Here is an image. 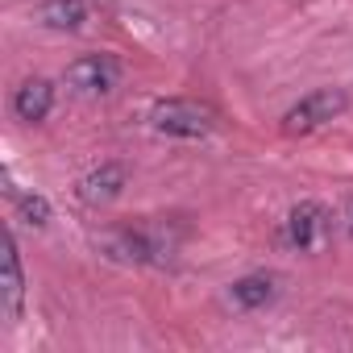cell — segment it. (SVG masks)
Returning a JSON list of instances; mask_svg holds the SVG:
<instances>
[{
  "label": "cell",
  "instance_id": "obj_1",
  "mask_svg": "<svg viewBox=\"0 0 353 353\" xmlns=\"http://www.w3.org/2000/svg\"><path fill=\"white\" fill-rule=\"evenodd\" d=\"M104 250L121 262H170L179 250V233L170 225H137V229H117L104 237Z\"/></svg>",
  "mask_w": 353,
  "mask_h": 353
},
{
  "label": "cell",
  "instance_id": "obj_2",
  "mask_svg": "<svg viewBox=\"0 0 353 353\" xmlns=\"http://www.w3.org/2000/svg\"><path fill=\"white\" fill-rule=\"evenodd\" d=\"M345 108H349V96H345L341 88L307 92L299 104H291V108L283 112V133H287V137H307V133L324 129L328 121H336Z\"/></svg>",
  "mask_w": 353,
  "mask_h": 353
},
{
  "label": "cell",
  "instance_id": "obj_3",
  "mask_svg": "<svg viewBox=\"0 0 353 353\" xmlns=\"http://www.w3.org/2000/svg\"><path fill=\"white\" fill-rule=\"evenodd\" d=\"M150 125L166 137H208L216 129V112L208 104H196V100H158L154 112H150Z\"/></svg>",
  "mask_w": 353,
  "mask_h": 353
},
{
  "label": "cell",
  "instance_id": "obj_4",
  "mask_svg": "<svg viewBox=\"0 0 353 353\" xmlns=\"http://www.w3.org/2000/svg\"><path fill=\"white\" fill-rule=\"evenodd\" d=\"M121 79V63L112 54H83L63 71V83L75 96H108Z\"/></svg>",
  "mask_w": 353,
  "mask_h": 353
},
{
  "label": "cell",
  "instance_id": "obj_5",
  "mask_svg": "<svg viewBox=\"0 0 353 353\" xmlns=\"http://www.w3.org/2000/svg\"><path fill=\"white\" fill-rule=\"evenodd\" d=\"M328 229H332V216H328V208L316 204V200H303V204H295V208L287 212V241H291L295 250H316V245L328 237Z\"/></svg>",
  "mask_w": 353,
  "mask_h": 353
},
{
  "label": "cell",
  "instance_id": "obj_6",
  "mask_svg": "<svg viewBox=\"0 0 353 353\" xmlns=\"http://www.w3.org/2000/svg\"><path fill=\"white\" fill-rule=\"evenodd\" d=\"M0 299H5V320H21L26 307V270H21V254L13 233H5V254H0Z\"/></svg>",
  "mask_w": 353,
  "mask_h": 353
},
{
  "label": "cell",
  "instance_id": "obj_7",
  "mask_svg": "<svg viewBox=\"0 0 353 353\" xmlns=\"http://www.w3.org/2000/svg\"><path fill=\"white\" fill-rule=\"evenodd\" d=\"M125 183H129V170L121 162H100L96 170H88L79 179V200L88 208H104L125 192Z\"/></svg>",
  "mask_w": 353,
  "mask_h": 353
},
{
  "label": "cell",
  "instance_id": "obj_8",
  "mask_svg": "<svg viewBox=\"0 0 353 353\" xmlns=\"http://www.w3.org/2000/svg\"><path fill=\"white\" fill-rule=\"evenodd\" d=\"M50 108H54V88H50V79H42V75L26 79V83L17 88V96H13V112H17L26 125L46 121Z\"/></svg>",
  "mask_w": 353,
  "mask_h": 353
},
{
  "label": "cell",
  "instance_id": "obj_9",
  "mask_svg": "<svg viewBox=\"0 0 353 353\" xmlns=\"http://www.w3.org/2000/svg\"><path fill=\"white\" fill-rule=\"evenodd\" d=\"M38 21L50 26V30H79L88 21V0H46L38 9Z\"/></svg>",
  "mask_w": 353,
  "mask_h": 353
},
{
  "label": "cell",
  "instance_id": "obj_10",
  "mask_svg": "<svg viewBox=\"0 0 353 353\" xmlns=\"http://www.w3.org/2000/svg\"><path fill=\"white\" fill-rule=\"evenodd\" d=\"M233 303L237 307H245V312H254V307H266L270 299H274V279L270 274H245V279H237L233 283Z\"/></svg>",
  "mask_w": 353,
  "mask_h": 353
},
{
  "label": "cell",
  "instance_id": "obj_11",
  "mask_svg": "<svg viewBox=\"0 0 353 353\" xmlns=\"http://www.w3.org/2000/svg\"><path fill=\"white\" fill-rule=\"evenodd\" d=\"M17 212H21V221L34 225V229H42V225L50 221V204H46L42 196H17Z\"/></svg>",
  "mask_w": 353,
  "mask_h": 353
},
{
  "label": "cell",
  "instance_id": "obj_12",
  "mask_svg": "<svg viewBox=\"0 0 353 353\" xmlns=\"http://www.w3.org/2000/svg\"><path fill=\"white\" fill-rule=\"evenodd\" d=\"M345 229H349V233H353V196H349V200H345Z\"/></svg>",
  "mask_w": 353,
  "mask_h": 353
}]
</instances>
